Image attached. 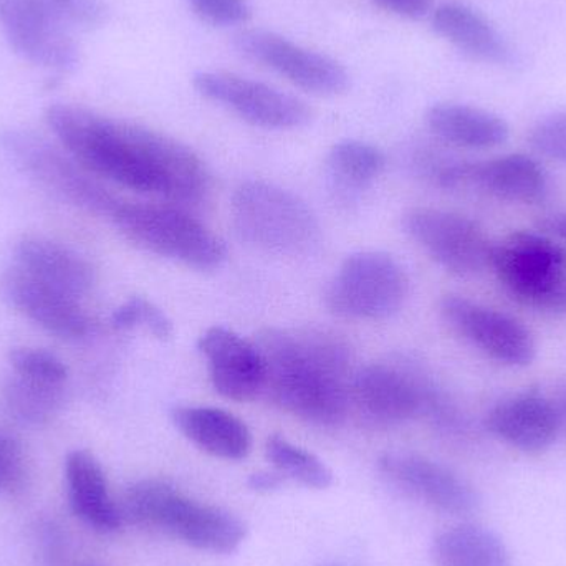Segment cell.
<instances>
[{"label":"cell","mask_w":566,"mask_h":566,"mask_svg":"<svg viewBox=\"0 0 566 566\" xmlns=\"http://www.w3.org/2000/svg\"><path fill=\"white\" fill-rule=\"evenodd\" d=\"M15 262L33 277L75 298L86 295L95 283L93 265L82 254L49 239H22L15 248Z\"/></svg>","instance_id":"603a6c76"},{"label":"cell","mask_w":566,"mask_h":566,"mask_svg":"<svg viewBox=\"0 0 566 566\" xmlns=\"http://www.w3.org/2000/svg\"><path fill=\"white\" fill-rule=\"evenodd\" d=\"M265 361L264 395L289 415L335 428L352 401V355L325 329L269 328L258 338Z\"/></svg>","instance_id":"7a4b0ae2"},{"label":"cell","mask_w":566,"mask_h":566,"mask_svg":"<svg viewBox=\"0 0 566 566\" xmlns=\"http://www.w3.org/2000/svg\"><path fill=\"white\" fill-rule=\"evenodd\" d=\"M461 188H475L502 201L535 205L544 201L551 181L537 159L524 153H512L489 161H464Z\"/></svg>","instance_id":"d6986e66"},{"label":"cell","mask_w":566,"mask_h":566,"mask_svg":"<svg viewBox=\"0 0 566 566\" xmlns=\"http://www.w3.org/2000/svg\"><path fill=\"white\" fill-rule=\"evenodd\" d=\"M192 85L202 98L218 103L259 128L298 129L313 118L312 108L302 99L238 73L202 70L192 76Z\"/></svg>","instance_id":"30bf717a"},{"label":"cell","mask_w":566,"mask_h":566,"mask_svg":"<svg viewBox=\"0 0 566 566\" xmlns=\"http://www.w3.org/2000/svg\"><path fill=\"white\" fill-rule=\"evenodd\" d=\"M432 135L465 149H492L507 143L511 128L502 116L462 103H436L426 113Z\"/></svg>","instance_id":"cb8c5ba5"},{"label":"cell","mask_w":566,"mask_h":566,"mask_svg":"<svg viewBox=\"0 0 566 566\" xmlns=\"http://www.w3.org/2000/svg\"><path fill=\"white\" fill-rule=\"evenodd\" d=\"M175 428L212 458L242 461L252 451L248 424L232 412L211 406H175L169 412Z\"/></svg>","instance_id":"ffe728a7"},{"label":"cell","mask_w":566,"mask_h":566,"mask_svg":"<svg viewBox=\"0 0 566 566\" xmlns=\"http://www.w3.org/2000/svg\"><path fill=\"white\" fill-rule=\"evenodd\" d=\"M6 155L56 198L93 214L112 218L122 199L103 188L70 153L27 129H7L0 135Z\"/></svg>","instance_id":"ba28073f"},{"label":"cell","mask_w":566,"mask_h":566,"mask_svg":"<svg viewBox=\"0 0 566 566\" xmlns=\"http://www.w3.org/2000/svg\"><path fill=\"white\" fill-rule=\"evenodd\" d=\"M25 475L22 446L9 432L0 431V488L15 491L22 488Z\"/></svg>","instance_id":"836d02e7"},{"label":"cell","mask_w":566,"mask_h":566,"mask_svg":"<svg viewBox=\"0 0 566 566\" xmlns=\"http://www.w3.org/2000/svg\"><path fill=\"white\" fill-rule=\"evenodd\" d=\"M0 32L20 59L40 69L66 73L78 65L72 29L46 0H0Z\"/></svg>","instance_id":"8fae6325"},{"label":"cell","mask_w":566,"mask_h":566,"mask_svg":"<svg viewBox=\"0 0 566 566\" xmlns=\"http://www.w3.org/2000/svg\"><path fill=\"white\" fill-rule=\"evenodd\" d=\"M489 269L521 305L555 313L566 282V249L538 231L512 232L492 244Z\"/></svg>","instance_id":"8992f818"},{"label":"cell","mask_w":566,"mask_h":566,"mask_svg":"<svg viewBox=\"0 0 566 566\" xmlns=\"http://www.w3.org/2000/svg\"><path fill=\"white\" fill-rule=\"evenodd\" d=\"M66 489L73 514L98 532L118 531L123 525L118 505L108 491L105 471L95 455L73 451L65 461Z\"/></svg>","instance_id":"44dd1931"},{"label":"cell","mask_w":566,"mask_h":566,"mask_svg":"<svg viewBox=\"0 0 566 566\" xmlns=\"http://www.w3.org/2000/svg\"><path fill=\"white\" fill-rule=\"evenodd\" d=\"M245 56L293 85L318 96L343 95L349 88V75L342 63L269 30H245L234 40Z\"/></svg>","instance_id":"4fadbf2b"},{"label":"cell","mask_w":566,"mask_h":566,"mask_svg":"<svg viewBox=\"0 0 566 566\" xmlns=\"http://www.w3.org/2000/svg\"><path fill=\"white\" fill-rule=\"evenodd\" d=\"M532 149L551 161L566 165V119L564 113L538 122L528 133Z\"/></svg>","instance_id":"4dcf8cb0"},{"label":"cell","mask_w":566,"mask_h":566,"mask_svg":"<svg viewBox=\"0 0 566 566\" xmlns=\"http://www.w3.org/2000/svg\"><path fill=\"white\" fill-rule=\"evenodd\" d=\"M485 428L505 444L531 454L547 451L562 431L554 401L538 392L502 399L489 411Z\"/></svg>","instance_id":"ac0fdd59"},{"label":"cell","mask_w":566,"mask_h":566,"mask_svg":"<svg viewBox=\"0 0 566 566\" xmlns=\"http://www.w3.org/2000/svg\"><path fill=\"white\" fill-rule=\"evenodd\" d=\"M69 29L92 30L103 25L108 17L105 0H46Z\"/></svg>","instance_id":"1f68e13d"},{"label":"cell","mask_w":566,"mask_h":566,"mask_svg":"<svg viewBox=\"0 0 566 566\" xmlns=\"http://www.w3.org/2000/svg\"><path fill=\"white\" fill-rule=\"evenodd\" d=\"M326 168L338 191L359 195L385 172L386 156L371 143L343 139L329 149Z\"/></svg>","instance_id":"484cf974"},{"label":"cell","mask_w":566,"mask_h":566,"mask_svg":"<svg viewBox=\"0 0 566 566\" xmlns=\"http://www.w3.org/2000/svg\"><path fill=\"white\" fill-rule=\"evenodd\" d=\"M379 472L389 484L408 497L454 517H468L478 512V492L452 469L409 452H388L378 461Z\"/></svg>","instance_id":"9a60e30c"},{"label":"cell","mask_w":566,"mask_h":566,"mask_svg":"<svg viewBox=\"0 0 566 566\" xmlns=\"http://www.w3.org/2000/svg\"><path fill=\"white\" fill-rule=\"evenodd\" d=\"M9 359L15 375L33 381L63 385L69 378L65 363L45 349L17 348L10 353Z\"/></svg>","instance_id":"f546056e"},{"label":"cell","mask_w":566,"mask_h":566,"mask_svg":"<svg viewBox=\"0 0 566 566\" xmlns=\"http://www.w3.org/2000/svg\"><path fill=\"white\" fill-rule=\"evenodd\" d=\"M565 119H566V113H564Z\"/></svg>","instance_id":"60d3db41"},{"label":"cell","mask_w":566,"mask_h":566,"mask_svg":"<svg viewBox=\"0 0 566 566\" xmlns=\"http://www.w3.org/2000/svg\"><path fill=\"white\" fill-rule=\"evenodd\" d=\"M538 232L548 235L558 244H566V211L542 216L537 222Z\"/></svg>","instance_id":"d590c367"},{"label":"cell","mask_w":566,"mask_h":566,"mask_svg":"<svg viewBox=\"0 0 566 566\" xmlns=\"http://www.w3.org/2000/svg\"><path fill=\"white\" fill-rule=\"evenodd\" d=\"M352 399L379 424H401L418 415H431L446 428L459 424L454 409L432 382L398 365L373 363L359 369L353 375Z\"/></svg>","instance_id":"52a82bcc"},{"label":"cell","mask_w":566,"mask_h":566,"mask_svg":"<svg viewBox=\"0 0 566 566\" xmlns=\"http://www.w3.org/2000/svg\"><path fill=\"white\" fill-rule=\"evenodd\" d=\"M232 226L245 244L275 255L312 254L322 241V228L308 202L262 179H249L231 199Z\"/></svg>","instance_id":"277c9868"},{"label":"cell","mask_w":566,"mask_h":566,"mask_svg":"<svg viewBox=\"0 0 566 566\" xmlns=\"http://www.w3.org/2000/svg\"><path fill=\"white\" fill-rule=\"evenodd\" d=\"M109 221L143 251L195 271H218L228 259L224 241L176 206L122 199Z\"/></svg>","instance_id":"5b68a950"},{"label":"cell","mask_w":566,"mask_h":566,"mask_svg":"<svg viewBox=\"0 0 566 566\" xmlns=\"http://www.w3.org/2000/svg\"><path fill=\"white\" fill-rule=\"evenodd\" d=\"M439 310L455 335L494 361L514 368L534 363V335L514 316L461 295H446Z\"/></svg>","instance_id":"5bb4252c"},{"label":"cell","mask_w":566,"mask_h":566,"mask_svg":"<svg viewBox=\"0 0 566 566\" xmlns=\"http://www.w3.org/2000/svg\"><path fill=\"white\" fill-rule=\"evenodd\" d=\"M432 29L459 52L479 62L507 65L512 50L481 12L461 2H446L432 12Z\"/></svg>","instance_id":"7402d4cb"},{"label":"cell","mask_w":566,"mask_h":566,"mask_svg":"<svg viewBox=\"0 0 566 566\" xmlns=\"http://www.w3.org/2000/svg\"><path fill=\"white\" fill-rule=\"evenodd\" d=\"M555 313H566V282L565 285L562 286L560 295H558Z\"/></svg>","instance_id":"f35d334b"},{"label":"cell","mask_w":566,"mask_h":566,"mask_svg":"<svg viewBox=\"0 0 566 566\" xmlns=\"http://www.w3.org/2000/svg\"><path fill=\"white\" fill-rule=\"evenodd\" d=\"M112 323L116 329H148L153 336L159 339H168L172 336V322L165 312L145 296H132L128 302L113 312Z\"/></svg>","instance_id":"f1b7e54d"},{"label":"cell","mask_w":566,"mask_h":566,"mask_svg":"<svg viewBox=\"0 0 566 566\" xmlns=\"http://www.w3.org/2000/svg\"><path fill=\"white\" fill-rule=\"evenodd\" d=\"M198 349L208 363L212 388L222 398L245 402L264 395L265 361L258 343L216 325L202 333Z\"/></svg>","instance_id":"2e32d148"},{"label":"cell","mask_w":566,"mask_h":566,"mask_svg":"<svg viewBox=\"0 0 566 566\" xmlns=\"http://www.w3.org/2000/svg\"><path fill=\"white\" fill-rule=\"evenodd\" d=\"M123 522L161 532L196 551L231 555L248 538V525L228 509L202 504L161 479H143L118 504Z\"/></svg>","instance_id":"3957f363"},{"label":"cell","mask_w":566,"mask_h":566,"mask_svg":"<svg viewBox=\"0 0 566 566\" xmlns=\"http://www.w3.org/2000/svg\"><path fill=\"white\" fill-rule=\"evenodd\" d=\"M0 292L12 308L59 338L80 339L88 335L90 319L78 298L39 281L19 265L2 275Z\"/></svg>","instance_id":"e0dca14e"},{"label":"cell","mask_w":566,"mask_h":566,"mask_svg":"<svg viewBox=\"0 0 566 566\" xmlns=\"http://www.w3.org/2000/svg\"><path fill=\"white\" fill-rule=\"evenodd\" d=\"M283 482L285 479L277 471H261L251 474L248 485L258 494H272V492L281 491Z\"/></svg>","instance_id":"8d00e7d4"},{"label":"cell","mask_w":566,"mask_h":566,"mask_svg":"<svg viewBox=\"0 0 566 566\" xmlns=\"http://www.w3.org/2000/svg\"><path fill=\"white\" fill-rule=\"evenodd\" d=\"M409 293L405 269L386 252L348 255L325 293L326 306L353 319H386L399 312Z\"/></svg>","instance_id":"9c48e42d"},{"label":"cell","mask_w":566,"mask_h":566,"mask_svg":"<svg viewBox=\"0 0 566 566\" xmlns=\"http://www.w3.org/2000/svg\"><path fill=\"white\" fill-rule=\"evenodd\" d=\"M265 455L274 471L285 481H293L313 491L332 488L333 472L318 455L293 444L281 434H272L265 442Z\"/></svg>","instance_id":"83f0119b"},{"label":"cell","mask_w":566,"mask_h":566,"mask_svg":"<svg viewBox=\"0 0 566 566\" xmlns=\"http://www.w3.org/2000/svg\"><path fill=\"white\" fill-rule=\"evenodd\" d=\"M62 386L33 381L17 375V378L7 382L3 388V408L10 418L22 424H45L62 406Z\"/></svg>","instance_id":"4316f807"},{"label":"cell","mask_w":566,"mask_h":566,"mask_svg":"<svg viewBox=\"0 0 566 566\" xmlns=\"http://www.w3.org/2000/svg\"><path fill=\"white\" fill-rule=\"evenodd\" d=\"M318 566H353V565L342 564V562H326V564H322Z\"/></svg>","instance_id":"ab89813d"},{"label":"cell","mask_w":566,"mask_h":566,"mask_svg":"<svg viewBox=\"0 0 566 566\" xmlns=\"http://www.w3.org/2000/svg\"><path fill=\"white\" fill-rule=\"evenodd\" d=\"M431 555L436 566H512L504 542L472 524L441 532L432 542Z\"/></svg>","instance_id":"d4e9b609"},{"label":"cell","mask_w":566,"mask_h":566,"mask_svg":"<svg viewBox=\"0 0 566 566\" xmlns=\"http://www.w3.org/2000/svg\"><path fill=\"white\" fill-rule=\"evenodd\" d=\"M202 22L214 27H239L252 15L249 0H186Z\"/></svg>","instance_id":"d6a6232c"},{"label":"cell","mask_w":566,"mask_h":566,"mask_svg":"<svg viewBox=\"0 0 566 566\" xmlns=\"http://www.w3.org/2000/svg\"><path fill=\"white\" fill-rule=\"evenodd\" d=\"M45 119L62 148L92 175L176 205L208 195L205 163L171 136L72 103L50 105Z\"/></svg>","instance_id":"6da1fadb"},{"label":"cell","mask_w":566,"mask_h":566,"mask_svg":"<svg viewBox=\"0 0 566 566\" xmlns=\"http://www.w3.org/2000/svg\"><path fill=\"white\" fill-rule=\"evenodd\" d=\"M552 401H554L555 408H557L562 431L566 432V381L562 382L555 399H552Z\"/></svg>","instance_id":"74e56055"},{"label":"cell","mask_w":566,"mask_h":566,"mask_svg":"<svg viewBox=\"0 0 566 566\" xmlns=\"http://www.w3.org/2000/svg\"><path fill=\"white\" fill-rule=\"evenodd\" d=\"M406 234L451 274H481L489 269L492 242L478 222L458 212L434 208L411 209L402 218Z\"/></svg>","instance_id":"7c38bea8"},{"label":"cell","mask_w":566,"mask_h":566,"mask_svg":"<svg viewBox=\"0 0 566 566\" xmlns=\"http://www.w3.org/2000/svg\"><path fill=\"white\" fill-rule=\"evenodd\" d=\"M378 6L405 19L418 20L428 15L431 0H375Z\"/></svg>","instance_id":"e575fe53"}]
</instances>
